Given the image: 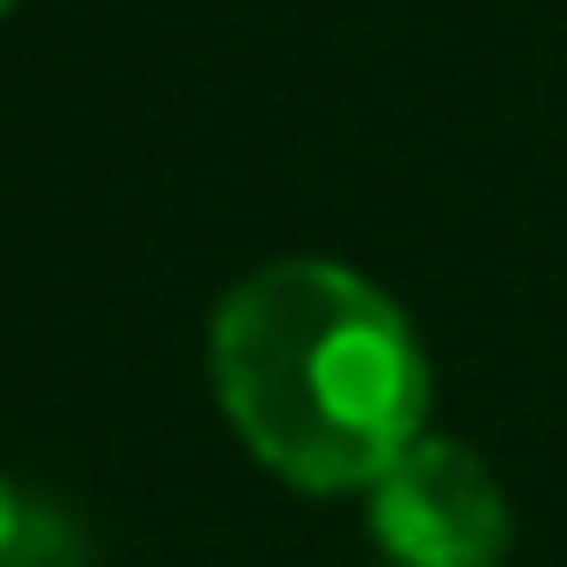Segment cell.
I'll list each match as a JSON object with an SVG mask.
<instances>
[{"mask_svg":"<svg viewBox=\"0 0 567 567\" xmlns=\"http://www.w3.org/2000/svg\"><path fill=\"white\" fill-rule=\"evenodd\" d=\"M9 9H17V0H0V17H9Z\"/></svg>","mask_w":567,"mask_h":567,"instance_id":"obj_4","label":"cell"},{"mask_svg":"<svg viewBox=\"0 0 567 567\" xmlns=\"http://www.w3.org/2000/svg\"><path fill=\"white\" fill-rule=\"evenodd\" d=\"M210 389L234 435L296 489H373L427 435L412 319L327 257L257 265L210 319Z\"/></svg>","mask_w":567,"mask_h":567,"instance_id":"obj_1","label":"cell"},{"mask_svg":"<svg viewBox=\"0 0 567 567\" xmlns=\"http://www.w3.org/2000/svg\"><path fill=\"white\" fill-rule=\"evenodd\" d=\"M48 551H63V528L0 474V567H40Z\"/></svg>","mask_w":567,"mask_h":567,"instance_id":"obj_3","label":"cell"},{"mask_svg":"<svg viewBox=\"0 0 567 567\" xmlns=\"http://www.w3.org/2000/svg\"><path fill=\"white\" fill-rule=\"evenodd\" d=\"M373 544L396 567H497L513 544V505L466 443L420 435L373 482Z\"/></svg>","mask_w":567,"mask_h":567,"instance_id":"obj_2","label":"cell"}]
</instances>
